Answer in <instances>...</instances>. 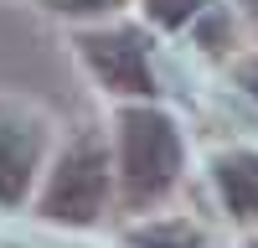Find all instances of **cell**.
<instances>
[{"mask_svg": "<svg viewBox=\"0 0 258 248\" xmlns=\"http://www.w3.org/2000/svg\"><path fill=\"white\" fill-rule=\"evenodd\" d=\"M176 171H181L176 124L165 114H150V109L124 114V124H119V176H124L129 202L165 197L176 186Z\"/></svg>", "mask_w": 258, "mask_h": 248, "instance_id": "1", "label": "cell"}, {"mask_svg": "<svg viewBox=\"0 0 258 248\" xmlns=\"http://www.w3.org/2000/svg\"><path fill=\"white\" fill-rule=\"evenodd\" d=\"M103 197H109V155H103L98 135H83L52 171L47 217H57V222H93L103 212Z\"/></svg>", "mask_w": 258, "mask_h": 248, "instance_id": "2", "label": "cell"}, {"mask_svg": "<svg viewBox=\"0 0 258 248\" xmlns=\"http://www.w3.org/2000/svg\"><path fill=\"white\" fill-rule=\"evenodd\" d=\"M83 57L98 73L103 88L114 93H155V78H150V47L140 31H93L83 36Z\"/></svg>", "mask_w": 258, "mask_h": 248, "instance_id": "3", "label": "cell"}, {"mask_svg": "<svg viewBox=\"0 0 258 248\" xmlns=\"http://www.w3.org/2000/svg\"><path fill=\"white\" fill-rule=\"evenodd\" d=\"M41 155L36 124H0V202H21Z\"/></svg>", "mask_w": 258, "mask_h": 248, "instance_id": "4", "label": "cell"}, {"mask_svg": "<svg viewBox=\"0 0 258 248\" xmlns=\"http://www.w3.org/2000/svg\"><path fill=\"white\" fill-rule=\"evenodd\" d=\"M212 171H217V192L227 202V212L243 217V222H258V155L227 150V155L212 160Z\"/></svg>", "mask_w": 258, "mask_h": 248, "instance_id": "5", "label": "cell"}, {"mask_svg": "<svg viewBox=\"0 0 258 248\" xmlns=\"http://www.w3.org/2000/svg\"><path fill=\"white\" fill-rule=\"evenodd\" d=\"M202 6H207V0H145L150 21H160V26H181V21H191Z\"/></svg>", "mask_w": 258, "mask_h": 248, "instance_id": "6", "label": "cell"}, {"mask_svg": "<svg viewBox=\"0 0 258 248\" xmlns=\"http://www.w3.org/2000/svg\"><path fill=\"white\" fill-rule=\"evenodd\" d=\"M140 243H150V248H197V233L191 227H145Z\"/></svg>", "mask_w": 258, "mask_h": 248, "instance_id": "7", "label": "cell"}, {"mask_svg": "<svg viewBox=\"0 0 258 248\" xmlns=\"http://www.w3.org/2000/svg\"><path fill=\"white\" fill-rule=\"evenodd\" d=\"M47 6L62 16H98V11H119L124 0H47Z\"/></svg>", "mask_w": 258, "mask_h": 248, "instance_id": "8", "label": "cell"}, {"mask_svg": "<svg viewBox=\"0 0 258 248\" xmlns=\"http://www.w3.org/2000/svg\"><path fill=\"white\" fill-rule=\"evenodd\" d=\"M248 83H253V93H258V68H248Z\"/></svg>", "mask_w": 258, "mask_h": 248, "instance_id": "9", "label": "cell"}, {"mask_svg": "<svg viewBox=\"0 0 258 248\" xmlns=\"http://www.w3.org/2000/svg\"><path fill=\"white\" fill-rule=\"evenodd\" d=\"M248 6H253V11H258V0H248Z\"/></svg>", "mask_w": 258, "mask_h": 248, "instance_id": "10", "label": "cell"}]
</instances>
